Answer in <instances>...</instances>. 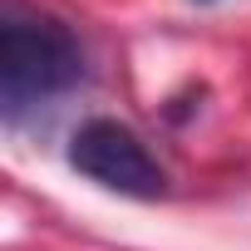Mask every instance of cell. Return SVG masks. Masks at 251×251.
<instances>
[{"instance_id":"cell-1","label":"cell","mask_w":251,"mask_h":251,"mask_svg":"<svg viewBox=\"0 0 251 251\" xmlns=\"http://www.w3.org/2000/svg\"><path fill=\"white\" fill-rule=\"evenodd\" d=\"M84 74H89L84 45L64 20L25 5H5V15H0V99H5L10 123L25 108L79 89Z\"/></svg>"},{"instance_id":"cell-2","label":"cell","mask_w":251,"mask_h":251,"mask_svg":"<svg viewBox=\"0 0 251 251\" xmlns=\"http://www.w3.org/2000/svg\"><path fill=\"white\" fill-rule=\"evenodd\" d=\"M69 168L84 173L89 182L123 192V197H163L168 173L148 153V143L118 118H89L69 138Z\"/></svg>"},{"instance_id":"cell-3","label":"cell","mask_w":251,"mask_h":251,"mask_svg":"<svg viewBox=\"0 0 251 251\" xmlns=\"http://www.w3.org/2000/svg\"><path fill=\"white\" fill-rule=\"evenodd\" d=\"M197 5H217V0H197Z\"/></svg>"}]
</instances>
